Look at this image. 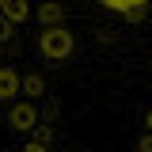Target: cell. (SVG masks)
<instances>
[{
  "mask_svg": "<svg viewBox=\"0 0 152 152\" xmlns=\"http://www.w3.org/2000/svg\"><path fill=\"white\" fill-rule=\"evenodd\" d=\"M42 53L50 57V61H61V57H69L72 53V34L65 31V27H46L42 31Z\"/></svg>",
  "mask_w": 152,
  "mask_h": 152,
  "instance_id": "cell-1",
  "label": "cell"
},
{
  "mask_svg": "<svg viewBox=\"0 0 152 152\" xmlns=\"http://www.w3.org/2000/svg\"><path fill=\"white\" fill-rule=\"evenodd\" d=\"M0 12L12 23H19V19H27V0H0Z\"/></svg>",
  "mask_w": 152,
  "mask_h": 152,
  "instance_id": "cell-2",
  "label": "cell"
},
{
  "mask_svg": "<svg viewBox=\"0 0 152 152\" xmlns=\"http://www.w3.org/2000/svg\"><path fill=\"white\" fill-rule=\"evenodd\" d=\"M12 122H15L19 129L34 126V107H15V110H12Z\"/></svg>",
  "mask_w": 152,
  "mask_h": 152,
  "instance_id": "cell-3",
  "label": "cell"
},
{
  "mask_svg": "<svg viewBox=\"0 0 152 152\" xmlns=\"http://www.w3.org/2000/svg\"><path fill=\"white\" fill-rule=\"evenodd\" d=\"M107 8H114V12H133V8H141L145 0H103Z\"/></svg>",
  "mask_w": 152,
  "mask_h": 152,
  "instance_id": "cell-4",
  "label": "cell"
},
{
  "mask_svg": "<svg viewBox=\"0 0 152 152\" xmlns=\"http://www.w3.org/2000/svg\"><path fill=\"white\" fill-rule=\"evenodd\" d=\"M19 88V80H15V72H0V95H12Z\"/></svg>",
  "mask_w": 152,
  "mask_h": 152,
  "instance_id": "cell-5",
  "label": "cell"
},
{
  "mask_svg": "<svg viewBox=\"0 0 152 152\" xmlns=\"http://www.w3.org/2000/svg\"><path fill=\"white\" fill-rule=\"evenodd\" d=\"M57 15H61V12H57L53 4H46V8H42V19H46V23H57Z\"/></svg>",
  "mask_w": 152,
  "mask_h": 152,
  "instance_id": "cell-6",
  "label": "cell"
},
{
  "mask_svg": "<svg viewBox=\"0 0 152 152\" xmlns=\"http://www.w3.org/2000/svg\"><path fill=\"white\" fill-rule=\"evenodd\" d=\"M8 27H12V19L4 15V19H0V34H8Z\"/></svg>",
  "mask_w": 152,
  "mask_h": 152,
  "instance_id": "cell-7",
  "label": "cell"
}]
</instances>
